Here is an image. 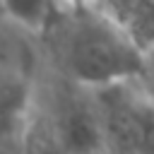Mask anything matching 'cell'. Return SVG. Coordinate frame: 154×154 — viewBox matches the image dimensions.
I'll list each match as a JSON object with an SVG mask.
<instances>
[{"label":"cell","mask_w":154,"mask_h":154,"mask_svg":"<svg viewBox=\"0 0 154 154\" xmlns=\"http://www.w3.org/2000/svg\"><path fill=\"white\" fill-rule=\"evenodd\" d=\"M108 154H154V103L135 82L94 91Z\"/></svg>","instance_id":"3"},{"label":"cell","mask_w":154,"mask_h":154,"mask_svg":"<svg viewBox=\"0 0 154 154\" xmlns=\"http://www.w3.org/2000/svg\"><path fill=\"white\" fill-rule=\"evenodd\" d=\"M19 149H22V154H65L60 149V144L53 140V135H51V130H48L38 108L34 111V116L29 120V128L22 137Z\"/></svg>","instance_id":"6"},{"label":"cell","mask_w":154,"mask_h":154,"mask_svg":"<svg viewBox=\"0 0 154 154\" xmlns=\"http://www.w3.org/2000/svg\"><path fill=\"white\" fill-rule=\"evenodd\" d=\"M0 154H22L19 147H0Z\"/></svg>","instance_id":"8"},{"label":"cell","mask_w":154,"mask_h":154,"mask_svg":"<svg viewBox=\"0 0 154 154\" xmlns=\"http://www.w3.org/2000/svg\"><path fill=\"white\" fill-rule=\"evenodd\" d=\"M51 70L91 91L137 82L144 55L99 2H53L41 31Z\"/></svg>","instance_id":"1"},{"label":"cell","mask_w":154,"mask_h":154,"mask_svg":"<svg viewBox=\"0 0 154 154\" xmlns=\"http://www.w3.org/2000/svg\"><path fill=\"white\" fill-rule=\"evenodd\" d=\"M99 7L120 26L130 43L142 53H154V2L149 0H106Z\"/></svg>","instance_id":"5"},{"label":"cell","mask_w":154,"mask_h":154,"mask_svg":"<svg viewBox=\"0 0 154 154\" xmlns=\"http://www.w3.org/2000/svg\"><path fill=\"white\" fill-rule=\"evenodd\" d=\"M34 79L19 67H0V147H22L36 111Z\"/></svg>","instance_id":"4"},{"label":"cell","mask_w":154,"mask_h":154,"mask_svg":"<svg viewBox=\"0 0 154 154\" xmlns=\"http://www.w3.org/2000/svg\"><path fill=\"white\" fill-rule=\"evenodd\" d=\"M36 108L65 154H108L99 103L91 89L51 70L36 91Z\"/></svg>","instance_id":"2"},{"label":"cell","mask_w":154,"mask_h":154,"mask_svg":"<svg viewBox=\"0 0 154 154\" xmlns=\"http://www.w3.org/2000/svg\"><path fill=\"white\" fill-rule=\"evenodd\" d=\"M137 89L154 103V53L144 55V63H142V72L137 77Z\"/></svg>","instance_id":"7"},{"label":"cell","mask_w":154,"mask_h":154,"mask_svg":"<svg viewBox=\"0 0 154 154\" xmlns=\"http://www.w3.org/2000/svg\"><path fill=\"white\" fill-rule=\"evenodd\" d=\"M0 19H5V7L0 5Z\"/></svg>","instance_id":"9"}]
</instances>
